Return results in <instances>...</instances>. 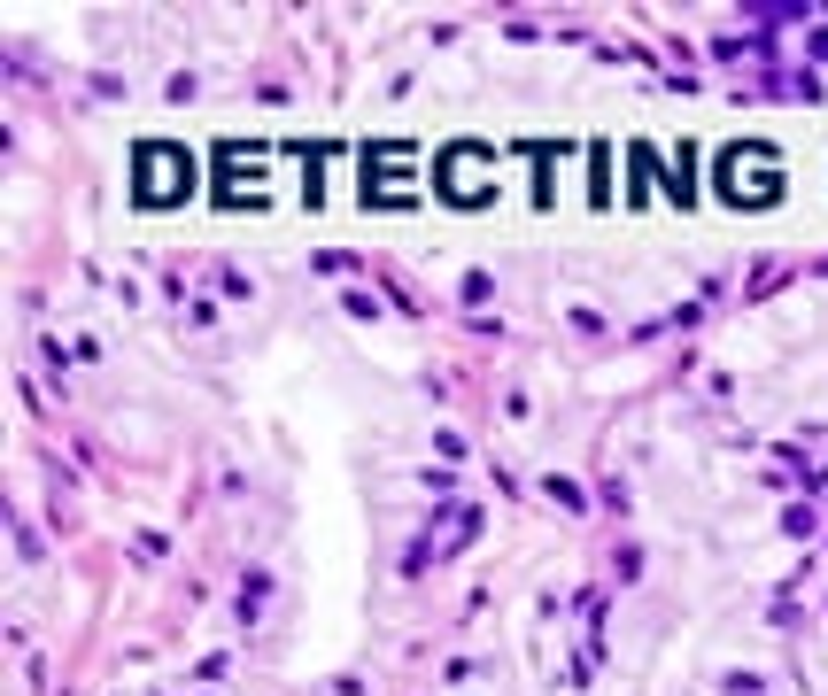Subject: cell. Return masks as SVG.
Wrapping results in <instances>:
<instances>
[{
    "instance_id": "6da1fadb",
    "label": "cell",
    "mask_w": 828,
    "mask_h": 696,
    "mask_svg": "<svg viewBox=\"0 0 828 696\" xmlns=\"http://www.w3.org/2000/svg\"><path fill=\"white\" fill-rule=\"evenodd\" d=\"M712 186H720V202H728V209H774L782 194H790L782 147H774V140H736V147H720Z\"/></svg>"
},
{
    "instance_id": "5b68a950",
    "label": "cell",
    "mask_w": 828,
    "mask_h": 696,
    "mask_svg": "<svg viewBox=\"0 0 828 696\" xmlns=\"http://www.w3.org/2000/svg\"><path fill=\"white\" fill-rule=\"evenodd\" d=\"M217 209H264V163L248 155V140H217Z\"/></svg>"
},
{
    "instance_id": "ba28073f",
    "label": "cell",
    "mask_w": 828,
    "mask_h": 696,
    "mask_svg": "<svg viewBox=\"0 0 828 696\" xmlns=\"http://www.w3.org/2000/svg\"><path fill=\"white\" fill-rule=\"evenodd\" d=\"M341 310H349V318H364V325H380V302H372V294H341Z\"/></svg>"
},
{
    "instance_id": "8992f818",
    "label": "cell",
    "mask_w": 828,
    "mask_h": 696,
    "mask_svg": "<svg viewBox=\"0 0 828 696\" xmlns=\"http://www.w3.org/2000/svg\"><path fill=\"white\" fill-rule=\"evenodd\" d=\"M542 495H550L558 511H589V495H581V480H565V472H550V480H542Z\"/></svg>"
},
{
    "instance_id": "277c9868",
    "label": "cell",
    "mask_w": 828,
    "mask_h": 696,
    "mask_svg": "<svg viewBox=\"0 0 828 696\" xmlns=\"http://www.w3.org/2000/svg\"><path fill=\"white\" fill-rule=\"evenodd\" d=\"M364 209H418V147L411 140L364 147Z\"/></svg>"
},
{
    "instance_id": "7a4b0ae2",
    "label": "cell",
    "mask_w": 828,
    "mask_h": 696,
    "mask_svg": "<svg viewBox=\"0 0 828 696\" xmlns=\"http://www.w3.org/2000/svg\"><path fill=\"white\" fill-rule=\"evenodd\" d=\"M434 194L449 209H488L496 202V147L488 140H449L434 155Z\"/></svg>"
},
{
    "instance_id": "3957f363",
    "label": "cell",
    "mask_w": 828,
    "mask_h": 696,
    "mask_svg": "<svg viewBox=\"0 0 828 696\" xmlns=\"http://www.w3.org/2000/svg\"><path fill=\"white\" fill-rule=\"evenodd\" d=\"M194 155L186 147H171V140H140L132 147V202L140 209H178L186 194H194Z\"/></svg>"
},
{
    "instance_id": "52a82bcc",
    "label": "cell",
    "mask_w": 828,
    "mask_h": 696,
    "mask_svg": "<svg viewBox=\"0 0 828 696\" xmlns=\"http://www.w3.org/2000/svg\"><path fill=\"white\" fill-rule=\"evenodd\" d=\"M264 596H271V573H248V588H240V627H256V611H264Z\"/></svg>"
}]
</instances>
